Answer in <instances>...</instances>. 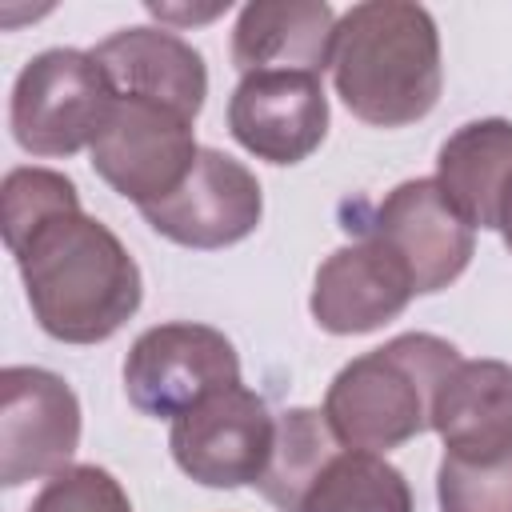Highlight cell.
Segmentation results:
<instances>
[{
  "instance_id": "cell-1",
  "label": "cell",
  "mask_w": 512,
  "mask_h": 512,
  "mask_svg": "<svg viewBox=\"0 0 512 512\" xmlns=\"http://www.w3.org/2000/svg\"><path fill=\"white\" fill-rule=\"evenodd\" d=\"M4 244L36 324L60 344H100L140 308L144 280L120 236L80 208L64 172L12 168L0 188Z\"/></svg>"
},
{
  "instance_id": "cell-2",
  "label": "cell",
  "mask_w": 512,
  "mask_h": 512,
  "mask_svg": "<svg viewBox=\"0 0 512 512\" xmlns=\"http://www.w3.org/2000/svg\"><path fill=\"white\" fill-rule=\"evenodd\" d=\"M332 84L344 108L372 128L424 120L440 100V32L428 8L364 0L336 20Z\"/></svg>"
},
{
  "instance_id": "cell-3",
  "label": "cell",
  "mask_w": 512,
  "mask_h": 512,
  "mask_svg": "<svg viewBox=\"0 0 512 512\" xmlns=\"http://www.w3.org/2000/svg\"><path fill=\"white\" fill-rule=\"evenodd\" d=\"M460 364L456 344L432 332H404L348 360L324 396V416L344 448L376 452L432 428V400Z\"/></svg>"
},
{
  "instance_id": "cell-4",
  "label": "cell",
  "mask_w": 512,
  "mask_h": 512,
  "mask_svg": "<svg viewBox=\"0 0 512 512\" xmlns=\"http://www.w3.org/2000/svg\"><path fill=\"white\" fill-rule=\"evenodd\" d=\"M112 104L116 88L92 52L48 48L20 68L8 124L32 156H76L96 144Z\"/></svg>"
},
{
  "instance_id": "cell-5",
  "label": "cell",
  "mask_w": 512,
  "mask_h": 512,
  "mask_svg": "<svg viewBox=\"0 0 512 512\" xmlns=\"http://www.w3.org/2000/svg\"><path fill=\"white\" fill-rule=\"evenodd\" d=\"M232 384H240V356L212 324H156L140 332L124 356L128 404L156 420H176L204 396Z\"/></svg>"
},
{
  "instance_id": "cell-6",
  "label": "cell",
  "mask_w": 512,
  "mask_h": 512,
  "mask_svg": "<svg viewBox=\"0 0 512 512\" xmlns=\"http://www.w3.org/2000/svg\"><path fill=\"white\" fill-rule=\"evenodd\" d=\"M88 152L92 172L112 192H120L136 208H148L184 184L200 156V144L192 120L180 116L176 108L140 96H116Z\"/></svg>"
},
{
  "instance_id": "cell-7",
  "label": "cell",
  "mask_w": 512,
  "mask_h": 512,
  "mask_svg": "<svg viewBox=\"0 0 512 512\" xmlns=\"http://www.w3.org/2000/svg\"><path fill=\"white\" fill-rule=\"evenodd\" d=\"M168 448L180 472L204 488L260 484L276 448V416L264 396L232 384L180 412L172 420Z\"/></svg>"
},
{
  "instance_id": "cell-8",
  "label": "cell",
  "mask_w": 512,
  "mask_h": 512,
  "mask_svg": "<svg viewBox=\"0 0 512 512\" xmlns=\"http://www.w3.org/2000/svg\"><path fill=\"white\" fill-rule=\"evenodd\" d=\"M80 448V400L64 376L48 368L12 364L0 372V480L20 488L28 480L72 468Z\"/></svg>"
},
{
  "instance_id": "cell-9",
  "label": "cell",
  "mask_w": 512,
  "mask_h": 512,
  "mask_svg": "<svg viewBox=\"0 0 512 512\" xmlns=\"http://www.w3.org/2000/svg\"><path fill=\"white\" fill-rule=\"evenodd\" d=\"M356 236H376L388 244L412 272L416 296L448 288L472 260L476 228H468L456 208L444 200L432 176L396 184L380 204L364 208L356 224H344Z\"/></svg>"
},
{
  "instance_id": "cell-10",
  "label": "cell",
  "mask_w": 512,
  "mask_h": 512,
  "mask_svg": "<svg viewBox=\"0 0 512 512\" xmlns=\"http://www.w3.org/2000/svg\"><path fill=\"white\" fill-rule=\"evenodd\" d=\"M140 216L164 240L212 252L256 232L264 216V196L260 180L240 160L220 148H200L184 184L172 196L140 208Z\"/></svg>"
},
{
  "instance_id": "cell-11",
  "label": "cell",
  "mask_w": 512,
  "mask_h": 512,
  "mask_svg": "<svg viewBox=\"0 0 512 512\" xmlns=\"http://www.w3.org/2000/svg\"><path fill=\"white\" fill-rule=\"evenodd\" d=\"M228 128L268 164L308 160L328 132V96L312 72H248L228 100Z\"/></svg>"
},
{
  "instance_id": "cell-12",
  "label": "cell",
  "mask_w": 512,
  "mask_h": 512,
  "mask_svg": "<svg viewBox=\"0 0 512 512\" xmlns=\"http://www.w3.org/2000/svg\"><path fill=\"white\" fill-rule=\"evenodd\" d=\"M412 296L416 284L408 264L376 236H356L316 268L308 308L324 332L360 336L396 320Z\"/></svg>"
},
{
  "instance_id": "cell-13",
  "label": "cell",
  "mask_w": 512,
  "mask_h": 512,
  "mask_svg": "<svg viewBox=\"0 0 512 512\" xmlns=\"http://www.w3.org/2000/svg\"><path fill=\"white\" fill-rule=\"evenodd\" d=\"M96 64L108 72L116 96L156 100L196 120L208 96L204 56L168 28H120L92 48Z\"/></svg>"
},
{
  "instance_id": "cell-14",
  "label": "cell",
  "mask_w": 512,
  "mask_h": 512,
  "mask_svg": "<svg viewBox=\"0 0 512 512\" xmlns=\"http://www.w3.org/2000/svg\"><path fill=\"white\" fill-rule=\"evenodd\" d=\"M444 456L488 464L512 452V364L460 360L432 400Z\"/></svg>"
},
{
  "instance_id": "cell-15",
  "label": "cell",
  "mask_w": 512,
  "mask_h": 512,
  "mask_svg": "<svg viewBox=\"0 0 512 512\" xmlns=\"http://www.w3.org/2000/svg\"><path fill=\"white\" fill-rule=\"evenodd\" d=\"M336 12L324 0H256L232 28V64L248 72H312L332 64Z\"/></svg>"
},
{
  "instance_id": "cell-16",
  "label": "cell",
  "mask_w": 512,
  "mask_h": 512,
  "mask_svg": "<svg viewBox=\"0 0 512 512\" xmlns=\"http://www.w3.org/2000/svg\"><path fill=\"white\" fill-rule=\"evenodd\" d=\"M432 180L468 228H496L512 184V124L500 116L460 124L440 144Z\"/></svg>"
},
{
  "instance_id": "cell-17",
  "label": "cell",
  "mask_w": 512,
  "mask_h": 512,
  "mask_svg": "<svg viewBox=\"0 0 512 512\" xmlns=\"http://www.w3.org/2000/svg\"><path fill=\"white\" fill-rule=\"evenodd\" d=\"M296 512H412V488L384 456L340 448L320 468Z\"/></svg>"
},
{
  "instance_id": "cell-18",
  "label": "cell",
  "mask_w": 512,
  "mask_h": 512,
  "mask_svg": "<svg viewBox=\"0 0 512 512\" xmlns=\"http://www.w3.org/2000/svg\"><path fill=\"white\" fill-rule=\"evenodd\" d=\"M344 444L336 440L332 424L324 412L316 408H288L276 416V448L272 460L260 476V496L280 508V512H296L304 492L312 488V480L320 476V468L340 452Z\"/></svg>"
},
{
  "instance_id": "cell-19",
  "label": "cell",
  "mask_w": 512,
  "mask_h": 512,
  "mask_svg": "<svg viewBox=\"0 0 512 512\" xmlns=\"http://www.w3.org/2000/svg\"><path fill=\"white\" fill-rule=\"evenodd\" d=\"M440 512H512V452L488 464L444 456L436 472Z\"/></svg>"
},
{
  "instance_id": "cell-20",
  "label": "cell",
  "mask_w": 512,
  "mask_h": 512,
  "mask_svg": "<svg viewBox=\"0 0 512 512\" xmlns=\"http://www.w3.org/2000/svg\"><path fill=\"white\" fill-rule=\"evenodd\" d=\"M28 512H132L128 492L108 468L96 464H72L36 492Z\"/></svg>"
},
{
  "instance_id": "cell-21",
  "label": "cell",
  "mask_w": 512,
  "mask_h": 512,
  "mask_svg": "<svg viewBox=\"0 0 512 512\" xmlns=\"http://www.w3.org/2000/svg\"><path fill=\"white\" fill-rule=\"evenodd\" d=\"M496 232L504 236V248L512 252V184H508V196H504V204H500V224H496Z\"/></svg>"
}]
</instances>
